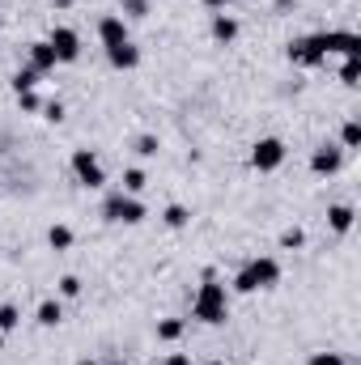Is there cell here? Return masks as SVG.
Masks as SVG:
<instances>
[{"label":"cell","instance_id":"cell-26","mask_svg":"<svg viewBox=\"0 0 361 365\" xmlns=\"http://www.w3.org/2000/svg\"><path fill=\"white\" fill-rule=\"evenodd\" d=\"M153 13V0H119V17H149Z\"/></svg>","mask_w":361,"mask_h":365},{"label":"cell","instance_id":"cell-21","mask_svg":"<svg viewBox=\"0 0 361 365\" xmlns=\"http://www.w3.org/2000/svg\"><path fill=\"white\" fill-rule=\"evenodd\" d=\"M340 149H345V153L361 149V123L357 119H345V123H340Z\"/></svg>","mask_w":361,"mask_h":365},{"label":"cell","instance_id":"cell-16","mask_svg":"<svg viewBox=\"0 0 361 365\" xmlns=\"http://www.w3.org/2000/svg\"><path fill=\"white\" fill-rule=\"evenodd\" d=\"M162 225H166V230H187V225H191V208H187V204H166V208H162Z\"/></svg>","mask_w":361,"mask_h":365},{"label":"cell","instance_id":"cell-22","mask_svg":"<svg viewBox=\"0 0 361 365\" xmlns=\"http://www.w3.org/2000/svg\"><path fill=\"white\" fill-rule=\"evenodd\" d=\"M145 187H149V179H145V170H141V166H128V170H123V187H119L123 195H141Z\"/></svg>","mask_w":361,"mask_h":365},{"label":"cell","instance_id":"cell-31","mask_svg":"<svg viewBox=\"0 0 361 365\" xmlns=\"http://www.w3.org/2000/svg\"><path fill=\"white\" fill-rule=\"evenodd\" d=\"M230 4H234V0H204V9H208V13H225Z\"/></svg>","mask_w":361,"mask_h":365},{"label":"cell","instance_id":"cell-8","mask_svg":"<svg viewBox=\"0 0 361 365\" xmlns=\"http://www.w3.org/2000/svg\"><path fill=\"white\" fill-rule=\"evenodd\" d=\"M340 166H345V149H340V145H319V149L310 153V175H319V179L340 175Z\"/></svg>","mask_w":361,"mask_h":365},{"label":"cell","instance_id":"cell-4","mask_svg":"<svg viewBox=\"0 0 361 365\" xmlns=\"http://www.w3.org/2000/svg\"><path fill=\"white\" fill-rule=\"evenodd\" d=\"M285 60H289L293 68H319V64L327 60L323 30H319V34H298V38H289V47H285Z\"/></svg>","mask_w":361,"mask_h":365},{"label":"cell","instance_id":"cell-6","mask_svg":"<svg viewBox=\"0 0 361 365\" xmlns=\"http://www.w3.org/2000/svg\"><path fill=\"white\" fill-rule=\"evenodd\" d=\"M68 166H73V175H77V182H81L86 191H102V187H106V170H102V162H98L93 149H73Z\"/></svg>","mask_w":361,"mask_h":365},{"label":"cell","instance_id":"cell-9","mask_svg":"<svg viewBox=\"0 0 361 365\" xmlns=\"http://www.w3.org/2000/svg\"><path fill=\"white\" fill-rule=\"evenodd\" d=\"M26 64H30L39 77H51V73L60 68V60H56V51H51V43H47V38H34V43L26 47Z\"/></svg>","mask_w":361,"mask_h":365},{"label":"cell","instance_id":"cell-24","mask_svg":"<svg viewBox=\"0 0 361 365\" xmlns=\"http://www.w3.org/2000/svg\"><path fill=\"white\" fill-rule=\"evenodd\" d=\"M183 331H187L183 319H158V340H162V344H175Z\"/></svg>","mask_w":361,"mask_h":365},{"label":"cell","instance_id":"cell-2","mask_svg":"<svg viewBox=\"0 0 361 365\" xmlns=\"http://www.w3.org/2000/svg\"><path fill=\"white\" fill-rule=\"evenodd\" d=\"M276 284H280V259L260 255V259H251L234 272L230 293H260V289H276Z\"/></svg>","mask_w":361,"mask_h":365},{"label":"cell","instance_id":"cell-1","mask_svg":"<svg viewBox=\"0 0 361 365\" xmlns=\"http://www.w3.org/2000/svg\"><path fill=\"white\" fill-rule=\"evenodd\" d=\"M191 319L204 323V327H221V323L230 319V289L217 280L213 268L204 272L200 289H195V297H191Z\"/></svg>","mask_w":361,"mask_h":365},{"label":"cell","instance_id":"cell-10","mask_svg":"<svg viewBox=\"0 0 361 365\" xmlns=\"http://www.w3.org/2000/svg\"><path fill=\"white\" fill-rule=\"evenodd\" d=\"M98 38H102V47H119L132 34H128V21L119 13H106V17H98Z\"/></svg>","mask_w":361,"mask_h":365},{"label":"cell","instance_id":"cell-23","mask_svg":"<svg viewBox=\"0 0 361 365\" xmlns=\"http://www.w3.org/2000/svg\"><path fill=\"white\" fill-rule=\"evenodd\" d=\"M81 289H86V284H81V276H60V280H56V297H60V302H73V297H81Z\"/></svg>","mask_w":361,"mask_h":365},{"label":"cell","instance_id":"cell-33","mask_svg":"<svg viewBox=\"0 0 361 365\" xmlns=\"http://www.w3.org/2000/svg\"><path fill=\"white\" fill-rule=\"evenodd\" d=\"M289 9H298V0H276V13H289Z\"/></svg>","mask_w":361,"mask_h":365},{"label":"cell","instance_id":"cell-25","mask_svg":"<svg viewBox=\"0 0 361 365\" xmlns=\"http://www.w3.org/2000/svg\"><path fill=\"white\" fill-rule=\"evenodd\" d=\"M158 149H162V140H158L153 132H145V136L132 140V153H136V158H158Z\"/></svg>","mask_w":361,"mask_h":365},{"label":"cell","instance_id":"cell-11","mask_svg":"<svg viewBox=\"0 0 361 365\" xmlns=\"http://www.w3.org/2000/svg\"><path fill=\"white\" fill-rule=\"evenodd\" d=\"M327 56H361V38L353 30H323Z\"/></svg>","mask_w":361,"mask_h":365},{"label":"cell","instance_id":"cell-35","mask_svg":"<svg viewBox=\"0 0 361 365\" xmlns=\"http://www.w3.org/2000/svg\"><path fill=\"white\" fill-rule=\"evenodd\" d=\"M4 340H9V336H0V353H4Z\"/></svg>","mask_w":361,"mask_h":365},{"label":"cell","instance_id":"cell-30","mask_svg":"<svg viewBox=\"0 0 361 365\" xmlns=\"http://www.w3.org/2000/svg\"><path fill=\"white\" fill-rule=\"evenodd\" d=\"M43 119H47V123H60V119H64V102H60V98L43 102Z\"/></svg>","mask_w":361,"mask_h":365},{"label":"cell","instance_id":"cell-20","mask_svg":"<svg viewBox=\"0 0 361 365\" xmlns=\"http://www.w3.org/2000/svg\"><path fill=\"white\" fill-rule=\"evenodd\" d=\"M73 242H77V234H73L68 225H51V230H47V247H51V251H68Z\"/></svg>","mask_w":361,"mask_h":365},{"label":"cell","instance_id":"cell-37","mask_svg":"<svg viewBox=\"0 0 361 365\" xmlns=\"http://www.w3.org/2000/svg\"><path fill=\"white\" fill-rule=\"evenodd\" d=\"M0 13H4V9H0ZM0 26H4V17H0Z\"/></svg>","mask_w":361,"mask_h":365},{"label":"cell","instance_id":"cell-18","mask_svg":"<svg viewBox=\"0 0 361 365\" xmlns=\"http://www.w3.org/2000/svg\"><path fill=\"white\" fill-rule=\"evenodd\" d=\"M340 86H349V90H357L361 86V56H345V64H340Z\"/></svg>","mask_w":361,"mask_h":365},{"label":"cell","instance_id":"cell-32","mask_svg":"<svg viewBox=\"0 0 361 365\" xmlns=\"http://www.w3.org/2000/svg\"><path fill=\"white\" fill-rule=\"evenodd\" d=\"M162 365H191V353H171Z\"/></svg>","mask_w":361,"mask_h":365},{"label":"cell","instance_id":"cell-12","mask_svg":"<svg viewBox=\"0 0 361 365\" xmlns=\"http://www.w3.org/2000/svg\"><path fill=\"white\" fill-rule=\"evenodd\" d=\"M238 17H230V13H213L208 17V34H213V43H221V47H230L234 38H238Z\"/></svg>","mask_w":361,"mask_h":365},{"label":"cell","instance_id":"cell-28","mask_svg":"<svg viewBox=\"0 0 361 365\" xmlns=\"http://www.w3.org/2000/svg\"><path fill=\"white\" fill-rule=\"evenodd\" d=\"M349 357L345 353H332V349H323V353H310L306 357V365H345Z\"/></svg>","mask_w":361,"mask_h":365},{"label":"cell","instance_id":"cell-36","mask_svg":"<svg viewBox=\"0 0 361 365\" xmlns=\"http://www.w3.org/2000/svg\"><path fill=\"white\" fill-rule=\"evenodd\" d=\"M208 365H225V361H208Z\"/></svg>","mask_w":361,"mask_h":365},{"label":"cell","instance_id":"cell-3","mask_svg":"<svg viewBox=\"0 0 361 365\" xmlns=\"http://www.w3.org/2000/svg\"><path fill=\"white\" fill-rule=\"evenodd\" d=\"M149 217L141 195H123V191H106L102 195V221L106 225H141Z\"/></svg>","mask_w":361,"mask_h":365},{"label":"cell","instance_id":"cell-14","mask_svg":"<svg viewBox=\"0 0 361 365\" xmlns=\"http://www.w3.org/2000/svg\"><path fill=\"white\" fill-rule=\"evenodd\" d=\"M353 221H357V208H353V204H332V208H327V230H332V234H349Z\"/></svg>","mask_w":361,"mask_h":365},{"label":"cell","instance_id":"cell-13","mask_svg":"<svg viewBox=\"0 0 361 365\" xmlns=\"http://www.w3.org/2000/svg\"><path fill=\"white\" fill-rule=\"evenodd\" d=\"M106 64L111 68H119V73H132L136 64H141V47L128 38V43H119V47H106Z\"/></svg>","mask_w":361,"mask_h":365},{"label":"cell","instance_id":"cell-38","mask_svg":"<svg viewBox=\"0 0 361 365\" xmlns=\"http://www.w3.org/2000/svg\"><path fill=\"white\" fill-rule=\"evenodd\" d=\"M0 251H4V242H0Z\"/></svg>","mask_w":361,"mask_h":365},{"label":"cell","instance_id":"cell-5","mask_svg":"<svg viewBox=\"0 0 361 365\" xmlns=\"http://www.w3.org/2000/svg\"><path fill=\"white\" fill-rule=\"evenodd\" d=\"M285 158H289V149H285V140L280 136H260L255 145H251V170H260V175H272V170H280L285 166Z\"/></svg>","mask_w":361,"mask_h":365},{"label":"cell","instance_id":"cell-15","mask_svg":"<svg viewBox=\"0 0 361 365\" xmlns=\"http://www.w3.org/2000/svg\"><path fill=\"white\" fill-rule=\"evenodd\" d=\"M34 323H39V327H60V323H64V302H60V297H43L39 310H34Z\"/></svg>","mask_w":361,"mask_h":365},{"label":"cell","instance_id":"cell-34","mask_svg":"<svg viewBox=\"0 0 361 365\" xmlns=\"http://www.w3.org/2000/svg\"><path fill=\"white\" fill-rule=\"evenodd\" d=\"M77 365H102V361H90V357H81V361H77Z\"/></svg>","mask_w":361,"mask_h":365},{"label":"cell","instance_id":"cell-29","mask_svg":"<svg viewBox=\"0 0 361 365\" xmlns=\"http://www.w3.org/2000/svg\"><path fill=\"white\" fill-rule=\"evenodd\" d=\"M17 106H21L26 115H39V110H43V98L34 90H26V93H17Z\"/></svg>","mask_w":361,"mask_h":365},{"label":"cell","instance_id":"cell-19","mask_svg":"<svg viewBox=\"0 0 361 365\" xmlns=\"http://www.w3.org/2000/svg\"><path fill=\"white\" fill-rule=\"evenodd\" d=\"M39 81H43V77H39V73H34L30 64H21V68H17V73L9 77V86H13V93H26V90H34Z\"/></svg>","mask_w":361,"mask_h":365},{"label":"cell","instance_id":"cell-17","mask_svg":"<svg viewBox=\"0 0 361 365\" xmlns=\"http://www.w3.org/2000/svg\"><path fill=\"white\" fill-rule=\"evenodd\" d=\"M21 327V306L17 302H0V336H13Z\"/></svg>","mask_w":361,"mask_h":365},{"label":"cell","instance_id":"cell-27","mask_svg":"<svg viewBox=\"0 0 361 365\" xmlns=\"http://www.w3.org/2000/svg\"><path fill=\"white\" fill-rule=\"evenodd\" d=\"M276 242H280V251H298V247H306V234L293 225V230H280V238H276Z\"/></svg>","mask_w":361,"mask_h":365},{"label":"cell","instance_id":"cell-7","mask_svg":"<svg viewBox=\"0 0 361 365\" xmlns=\"http://www.w3.org/2000/svg\"><path fill=\"white\" fill-rule=\"evenodd\" d=\"M47 43H51V51H56L60 64H77V60H81V34H77L73 26H56V30L47 34Z\"/></svg>","mask_w":361,"mask_h":365}]
</instances>
